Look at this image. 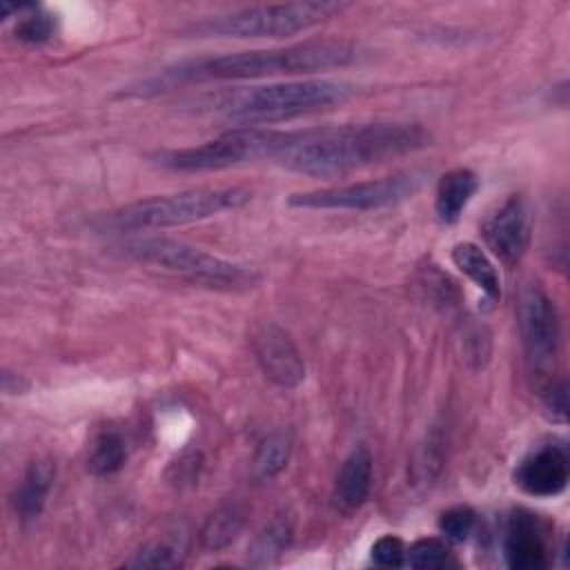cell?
<instances>
[{"label":"cell","instance_id":"cell-1","mask_svg":"<svg viewBox=\"0 0 570 570\" xmlns=\"http://www.w3.org/2000/svg\"><path fill=\"white\" fill-rule=\"evenodd\" d=\"M425 145H430V134L421 125L407 122L298 129L274 163L289 171L325 178L405 156Z\"/></svg>","mask_w":570,"mask_h":570},{"label":"cell","instance_id":"cell-2","mask_svg":"<svg viewBox=\"0 0 570 570\" xmlns=\"http://www.w3.org/2000/svg\"><path fill=\"white\" fill-rule=\"evenodd\" d=\"M356 49L347 40H307L281 49H256L223 53L212 58L183 60L163 69L158 76L147 78L131 87L127 96H151L167 91L176 85L207 82V80H252L267 76L312 73L345 67L354 60Z\"/></svg>","mask_w":570,"mask_h":570},{"label":"cell","instance_id":"cell-3","mask_svg":"<svg viewBox=\"0 0 570 570\" xmlns=\"http://www.w3.org/2000/svg\"><path fill=\"white\" fill-rule=\"evenodd\" d=\"M347 96L350 87L345 82L292 80L227 89L216 96H207L200 107L234 122L258 125L314 114L345 100Z\"/></svg>","mask_w":570,"mask_h":570},{"label":"cell","instance_id":"cell-4","mask_svg":"<svg viewBox=\"0 0 570 570\" xmlns=\"http://www.w3.org/2000/svg\"><path fill=\"white\" fill-rule=\"evenodd\" d=\"M249 198L252 194L243 187H200L180 194L151 196L107 214L102 218V227L116 232L165 229L238 209Z\"/></svg>","mask_w":570,"mask_h":570},{"label":"cell","instance_id":"cell-5","mask_svg":"<svg viewBox=\"0 0 570 570\" xmlns=\"http://www.w3.org/2000/svg\"><path fill=\"white\" fill-rule=\"evenodd\" d=\"M345 2H281V4H258L227 16L207 18L191 27V33L200 38H285L307 31L336 13H341Z\"/></svg>","mask_w":570,"mask_h":570},{"label":"cell","instance_id":"cell-6","mask_svg":"<svg viewBox=\"0 0 570 570\" xmlns=\"http://www.w3.org/2000/svg\"><path fill=\"white\" fill-rule=\"evenodd\" d=\"M294 131H276V129H232L220 134L214 140H207L196 147L169 149L158 154V163L163 167L176 171H218L227 167H236L243 163L276 158L283 147L292 140Z\"/></svg>","mask_w":570,"mask_h":570},{"label":"cell","instance_id":"cell-7","mask_svg":"<svg viewBox=\"0 0 570 570\" xmlns=\"http://www.w3.org/2000/svg\"><path fill=\"white\" fill-rule=\"evenodd\" d=\"M125 252L140 263L163 267L165 272L209 287L245 289L258 281V274L243 265L171 238H136L125 245Z\"/></svg>","mask_w":570,"mask_h":570},{"label":"cell","instance_id":"cell-8","mask_svg":"<svg viewBox=\"0 0 570 570\" xmlns=\"http://www.w3.org/2000/svg\"><path fill=\"white\" fill-rule=\"evenodd\" d=\"M423 183L421 171H399L392 176L350 183L341 187H323L314 191H301L289 196L292 207L303 209H381L412 198Z\"/></svg>","mask_w":570,"mask_h":570},{"label":"cell","instance_id":"cell-9","mask_svg":"<svg viewBox=\"0 0 570 570\" xmlns=\"http://www.w3.org/2000/svg\"><path fill=\"white\" fill-rule=\"evenodd\" d=\"M517 321L528 358L546 365L554 358L559 345V316L550 296L539 285H525L517 303Z\"/></svg>","mask_w":570,"mask_h":570},{"label":"cell","instance_id":"cell-10","mask_svg":"<svg viewBox=\"0 0 570 570\" xmlns=\"http://www.w3.org/2000/svg\"><path fill=\"white\" fill-rule=\"evenodd\" d=\"M530 207L517 194L505 198L483 223V238L488 249H492V254L508 267L517 265L523 258L530 245Z\"/></svg>","mask_w":570,"mask_h":570},{"label":"cell","instance_id":"cell-11","mask_svg":"<svg viewBox=\"0 0 570 570\" xmlns=\"http://www.w3.org/2000/svg\"><path fill=\"white\" fill-rule=\"evenodd\" d=\"M252 350L263 374L278 387L294 390L305 379V363L298 347L276 323H263L254 330Z\"/></svg>","mask_w":570,"mask_h":570},{"label":"cell","instance_id":"cell-12","mask_svg":"<svg viewBox=\"0 0 570 570\" xmlns=\"http://www.w3.org/2000/svg\"><path fill=\"white\" fill-rule=\"evenodd\" d=\"M514 483L530 497H557L568 485V456L559 445L530 452L514 472Z\"/></svg>","mask_w":570,"mask_h":570},{"label":"cell","instance_id":"cell-13","mask_svg":"<svg viewBox=\"0 0 570 570\" xmlns=\"http://www.w3.org/2000/svg\"><path fill=\"white\" fill-rule=\"evenodd\" d=\"M503 554L514 570H537L548 566V546L534 514L514 512L505 528Z\"/></svg>","mask_w":570,"mask_h":570},{"label":"cell","instance_id":"cell-14","mask_svg":"<svg viewBox=\"0 0 570 570\" xmlns=\"http://www.w3.org/2000/svg\"><path fill=\"white\" fill-rule=\"evenodd\" d=\"M372 454L365 445H356L341 463L334 483V508L341 514H354L372 490Z\"/></svg>","mask_w":570,"mask_h":570},{"label":"cell","instance_id":"cell-15","mask_svg":"<svg viewBox=\"0 0 570 570\" xmlns=\"http://www.w3.org/2000/svg\"><path fill=\"white\" fill-rule=\"evenodd\" d=\"M53 479H56V465L51 459H38L29 463L13 499L16 512L20 514L22 521H33L40 517V512L45 510L47 497L51 492Z\"/></svg>","mask_w":570,"mask_h":570},{"label":"cell","instance_id":"cell-16","mask_svg":"<svg viewBox=\"0 0 570 570\" xmlns=\"http://www.w3.org/2000/svg\"><path fill=\"white\" fill-rule=\"evenodd\" d=\"M476 189H479V178L470 169H452L443 174L436 185V198H434L439 218L443 223H454L463 214V209L468 207Z\"/></svg>","mask_w":570,"mask_h":570},{"label":"cell","instance_id":"cell-17","mask_svg":"<svg viewBox=\"0 0 570 570\" xmlns=\"http://www.w3.org/2000/svg\"><path fill=\"white\" fill-rule=\"evenodd\" d=\"M452 263L490 298H497L501 294L499 274H497L492 261L488 258V254L476 243H468V240L456 243L452 247Z\"/></svg>","mask_w":570,"mask_h":570},{"label":"cell","instance_id":"cell-18","mask_svg":"<svg viewBox=\"0 0 570 570\" xmlns=\"http://www.w3.org/2000/svg\"><path fill=\"white\" fill-rule=\"evenodd\" d=\"M294 528L287 517H274L269 523H265L252 539L247 548V559L252 566H272L278 561V557L287 550L292 541Z\"/></svg>","mask_w":570,"mask_h":570},{"label":"cell","instance_id":"cell-19","mask_svg":"<svg viewBox=\"0 0 570 570\" xmlns=\"http://www.w3.org/2000/svg\"><path fill=\"white\" fill-rule=\"evenodd\" d=\"M243 525H245V512L238 505H220L203 523L200 546L205 550H223L238 539Z\"/></svg>","mask_w":570,"mask_h":570},{"label":"cell","instance_id":"cell-20","mask_svg":"<svg viewBox=\"0 0 570 570\" xmlns=\"http://www.w3.org/2000/svg\"><path fill=\"white\" fill-rule=\"evenodd\" d=\"M125 461H127V445L122 434L116 430H100L89 445L87 468L96 476H109L118 472L125 465Z\"/></svg>","mask_w":570,"mask_h":570},{"label":"cell","instance_id":"cell-21","mask_svg":"<svg viewBox=\"0 0 570 570\" xmlns=\"http://www.w3.org/2000/svg\"><path fill=\"white\" fill-rule=\"evenodd\" d=\"M292 454V436L285 430H276L272 434H267L261 443L258 450L254 454V463H252V472L258 481H269L274 476H278Z\"/></svg>","mask_w":570,"mask_h":570},{"label":"cell","instance_id":"cell-22","mask_svg":"<svg viewBox=\"0 0 570 570\" xmlns=\"http://www.w3.org/2000/svg\"><path fill=\"white\" fill-rule=\"evenodd\" d=\"M450 559V548L445 541L436 537H423L416 539L407 550H405V566L416 568V570H428V568H443Z\"/></svg>","mask_w":570,"mask_h":570},{"label":"cell","instance_id":"cell-23","mask_svg":"<svg viewBox=\"0 0 570 570\" xmlns=\"http://www.w3.org/2000/svg\"><path fill=\"white\" fill-rule=\"evenodd\" d=\"M476 525V512L470 505H454L441 512L439 530L448 541L461 543L465 541Z\"/></svg>","mask_w":570,"mask_h":570},{"label":"cell","instance_id":"cell-24","mask_svg":"<svg viewBox=\"0 0 570 570\" xmlns=\"http://www.w3.org/2000/svg\"><path fill=\"white\" fill-rule=\"evenodd\" d=\"M53 29H56V20L49 13L33 9L29 16L20 18V22L16 24V38L29 45H40L53 36Z\"/></svg>","mask_w":570,"mask_h":570},{"label":"cell","instance_id":"cell-25","mask_svg":"<svg viewBox=\"0 0 570 570\" xmlns=\"http://www.w3.org/2000/svg\"><path fill=\"white\" fill-rule=\"evenodd\" d=\"M129 568H176L180 566V552L167 543H149L138 550L129 561Z\"/></svg>","mask_w":570,"mask_h":570},{"label":"cell","instance_id":"cell-26","mask_svg":"<svg viewBox=\"0 0 570 570\" xmlns=\"http://www.w3.org/2000/svg\"><path fill=\"white\" fill-rule=\"evenodd\" d=\"M405 543L403 539L394 537V534H383L379 537L372 548H370V557L376 566L383 568H401L405 566Z\"/></svg>","mask_w":570,"mask_h":570},{"label":"cell","instance_id":"cell-27","mask_svg":"<svg viewBox=\"0 0 570 570\" xmlns=\"http://www.w3.org/2000/svg\"><path fill=\"white\" fill-rule=\"evenodd\" d=\"M546 410L550 412L552 419L563 421L566 419V410H568V392H566V381H557L548 387L546 392Z\"/></svg>","mask_w":570,"mask_h":570}]
</instances>
